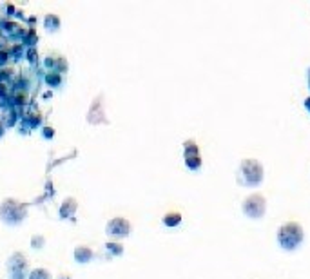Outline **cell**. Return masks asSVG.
Masks as SVG:
<instances>
[{"instance_id":"cell-1","label":"cell","mask_w":310,"mask_h":279,"mask_svg":"<svg viewBox=\"0 0 310 279\" xmlns=\"http://www.w3.org/2000/svg\"><path fill=\"white\" fill-rule=\"evenodd\" d=\"M27 214V203L18 201L15 198H5L0 203V219L5 225H20Z\"/></svg>"},{"instance_id":"cell-2","label":"cell","mask_w":310,"mask_h":279,"mask_svg":"<svg viewBox=\"0 0 310 279\" xmlns=\"http://www.w3.org/2000/svg\"><path fill=\"white\" fill-rule=\"evenodd\" d=\"M303 238H305L303 227L300 223H296V221H289V223L281 225L278 229V243L281 245V249L285 250L298 249L303 243Z\"/></svg>"},{"instance_id":"cell-3","label":"cell","mask_w":310,"mask_h":279,"mask_svg":"<svg viewBox=\"0 0 310 279\" xmlns=\"http://www.w3.org/2000/svg\"><path fill=\"white\" fill-rule=\"evenodd\" d=\"M241 176L245 178V183L250 187H256L263 181V165L254 158H247L240 165Z\"/></svg>"},{"instance_id":"cell-4","label":"cell","mask_w":310,"mask_h":279,"mask_svg":"<svg viewBox=\"0 0 310 279\" xmlns=\"http://www.w3.org/2000/svg\"><path fill=\"white\" fill-rule=\"evenodd\" d=\"M5 269H7L9 279H27V276H29V263L22 252L11 254L7 263H5Z\"/></svg>"},{"instance_id":"cell-5","label":"cell","mask_w":310,"mask_h":279,"mask_svg":"<svg viewBox=\"0 0 310 279\" xmlns=\"http://www.w3.org/2000/svg\"><path fill=\"white\" fill-rule=\"evenodd\" d=\"M241 209H243L245 216H249V218L260 219V218H263V214H265V210H267V199L261 194H256L254 192V194L247 196V198L243 199Z\"/></svg>"},{"instance_id":"cell-6","label":"cell","mask_w":310,"mask_h":279,"mask_svg":"<svg viewBox=\"0 0 310 279\" xmlns=\"http://www.w3.org/2000/svg\"><path fill=\"white\" fill-rule=\"evenodd\" d=\"M87 124L89 125H109V120L105 118V107H104V95H98L93 104H91L89 111H87Z\"/></svg>"},{"instance_id":"cell-7","label":"cell","mask_w":310,"mask_h":279,"mask_svg":"<svg viewBox=\"0 0 310 279\" xmlns=\"http://www.w3.org/2000/svg\"><path fill=\"white\" fill-rule=\"evenodd\" d=\"M105 234L111 239H124L131 234V223L125 218H113L105 225Z\"/></svg>"},{"instance_id":"cell-8","label":"cell","mask_w":310,"mask_h":279,"mask_svg":"<svg viewBox=\"0 0 310 279\" xmlns=\"http://www.w3.org/2000/svg\"><path fill=\"white\" fill-rule=\"evenodd\" d=\"M44 65L49 71H55V73H60V75L67 73V69H69L67 60H65L62 55H56V53H51V55L45 56V58H44Z\"/></svg>"},{"instance_id":"cell-9","label":"cell","mask_w":310,"mask_h":279,"mask_svg":"<svg viewBox=\"0 0 310 279\" xmlns=\"http://www.w3.org/2000/svg\"><path fill=\"white\" fill-rule=\"evenodd\" d=\"M76 209H78V201L75 198H65L58 209V216L60 219H71L76 214Z\"/></svg>"},{"instance_id":"cell-10","label":"cell","mask_w":310,"mask_h":279,"mask_svg":"<svg viewBox=\"0 0 310 279\" xmlns=\"http://www.w3.org/2000/svg\"><path fill=\"white\" fill-rule=\"evenodd\" d=\"M93 256H95L93 249L85 247V245H78V247L75 249V252H73V258H75V261H76V263H80V265L89 263L91 259H93Z\"/></svg>"},{"instance_id":"cell-11","label":"cell","mask_w":310,"mask_h":279,"mask_svg":"<svg viewBox=\"0 0 310 279\" xmlns=\"http://www.w3.org/2000/svg\"><path fill=\"white\" fill-rule=\"evenodd\" d=\"M62 27V20L58 15H55V13H47V15L44 16V29L47 31V33H56V31H60Z\"/></svg>"},{"instance_id":"cell-12","label":"cell","mask_w":310,"mask_h":279,"mask_svg":"<svg viewBox=\"0 0 310 279\" xmlns=\"http://www.w3.org/2000/svg\"><path fill=\"white\" fill-rule=\"evenodd\" d=\"M44 82L49 87H53V89H56V87H60L62 84H64V76L60 75V73H55V71H49V73H45L44 76Z\"/></svg>"},{"instance_id":"cell-13","label":"cell","mask_w":310,"mask_h":279,"mask_svg":"<svg viewBox=\"0 0 310 279\" xmlns=\"http://www.w3.org/2000/svg\"><path fill=\"white\" fill-rule=\"evenodd\" d=\"M105 250H107L109 258H120L124 254V245L118 241H109V243H105Z\"/></svg>"},{"instance_id":"cell-14","label":"cell","mask_w":310,"mask_h":279,"mask_svg":"<svg viewBox=\"0 0 310 279\" xmlns=\"http://www.w3.org/2000/svg\"><path fill=\"white\" fill-rule=\"evenodd\" d=\"M161 221H163L165 227H178L181 223V214L180 212H167Z\"/></svg>"},{"instance_id":"cell-15","label":"cell","mask_w":310,"mask_h":279,"mask_svg":"<svg viewBox=\"0 0 310 279\" xmlns=\"http://www.w3.org/2000/svg\"><path fill=\"white\" fill-rule=\"evenodd\" d=\"M183 156H185V158L200 156V149H198V145H196L194 140H187L185 143H183Z\"/></svg>"},{"instance_id":"cell-16","label":"cell","mask_w":310,"mask_h":279,"mask_svg":"<svg viewBox=\"0 0 310 279\" xmlns=\"http://www.w3.org/2000/svg\"><path fill=\"white\" fill-rule=\"evenodd\" d=\"M27 279H53V276L47 269H33L27 276Z\"/></svg>"},{"instance_id":"cell-17","label":"cell","mask_w":310,"mask_h":279,"mask_svg":"<svg viewBox=\"0 0 310 279\" xmlns=\"http://www.w3.org/2000/svg\"><path fill=\"white\" fill-rule=\"evenodd\" d=\"M22 38H24V44L31 45V47H35V44L38 42V35H36L35 27H29V29H27L24 35H22Z\"/></svg>"},{"instance_id":"cell-18","label":"cell","mask_w":310,"mask_h":279,"mask_svg":"<svg viewBox=\"0 0 310 279\" xmlns=\"http://www.w3.org/2000/svg\"><path fill=\"white\" fill-rule=\"evenodd\" d=\"M185 165H187V169H190V170H200L201 169V158L200 156H190V158H185Z\"/></svg>"},{"instance_id":"cell-19","label":"cell","mask_w":310,"mask_h":279,"mask_svg":"<svg viewBox=\"0 0 310 279\" xmlns=\"http://www.w3.org/2000/svg\"><path fill=\"white\" fill-rule=\"evenodd\" d=\"M25 124L29 125V129L31 127L35 129V127H38V125L42 124V115L38 113V111H35V115H31L29 118H25Z\"/></svg>"},{"instance_id":"cell-20","label":"cell","mask_w":310,"mask_h":279,"mask_svg":"<svg viewBox=\"0 0 310 279\" xmlns=\"http://www.w3.org/2000/svg\"><path fill=\"white\" fill-rule=\"evenodd\" d=\"M29 102V96L25 95L24 91H16L15 95H13V105H24Z\"/></svg>"},{"instance_id":"cell-21","label":"cell","mask_w":310,"mask_h":279,"mask_svg":"<svg viewBox=\"0 0 310 279\" xmlns=\"http://www.w3.org/2000/svg\"><path fill=\"white\" fill-rule=\"evenodd\" d=\"M25 58H27V62L31 65L38 64V51H36V47H29V49L25 51Z\"/></svg>"},{"instance_id":"cell-22","label":"cell","mask_w":310,"mask_h":279,"mask_svg":"<svg viewBox=\"0 0 310 279\" xmlns=\"http://www.w3.org/2000/svg\"><path fill=\"white\" fill-rule=\"evenodd\" d=\"M0 13L4 16H13L16 13V7L9 2H5V4H0Z\"/></svg>"},{"instance_id":"cell-23","label":"cell","mask_w":310,"mask_h":279,"mask_svg":"<svg viewBox=\"0 0 310 279\" xmlns=\"http://www.w3.org/2000/svg\"><path fill=\"white\" fill-rule=\"evenodd\" d=\"M44 245H45V238H44V236L35 234L33 238H31V247H33L35 250H40Z\"/></svg>"},{"instance_id":"cell-24","label":"cell","mask_w":310,"mask_h":279,"mask_svg":"<svg viewBox=\"0 0 310 279\" xmlns=\"http://www.w3.org/2000/svg\"><path fill=\"white\" fill-rule=\"evenodd\" d=\"M40 135H42V138H45V140H53L55 138V127H51V125H44L42 131H40Z\"/></svg>"},{"instance_id":"cell-25","label":"cell","mask_w":310,"mask_h":279,"mask_svg":"<svg viewBox=\"0 0 310 279\" xmlns=\"http://www.w3.org/2000/svg\"><path fill=\"white\" fill-rule=\"evenodd\" d=\"M7 62H9V53L5 49H0V67H4Z\"/></svg>"},{"instance_id":"cell-26","label":"cell","mask_w":310,"mask_h":279,"mask_svg":"<svg viewBox=\"0 0 310 279\" xmlns=\"http://www.w3.org/2000/svg\"><path fill=\"white\" fill-rule=\"evenodd\" d=\"M11 55L15 56V60L18 58V56L22 55V45L20 44H16V45H13V47H11Z\"/></svg>"},{"instance_id":"cell-27","label":"cell","mask_w":310,"mask_h":279,"mask_svg":"<svg viewBox=\"0 0 310 279\" xmlns=\"http://www.w3.org/2000/svg\"><path fill=\"white\" fill-rule=\"evenodd\" d=\"M5 95H7V85L5 82H0V98H4Z\"/></svg>"},{"instance_id":"cell-28","label":"cell","mask_w":310,"mask_h":279,"mask_svg":"<svg viewBox=\"0 0 310 279\" xmlns=\"http://www.w3.org/2000/svg\"><path fill=\"white\" fill-rule=\"evenodd\" d=\"M305 105H307V109L310 111V98H307V100H305Z\"/></svg>"},{"instance_id":"cell-29","label":"cell","mask_w":310,"mask_h":279,"mask_svg":"<svg viewBox=\"0 0 310 279\" xmlns=\"http://www.w3.org/2000/svg\"><path fill=\"white\" fill-rule=\"evenodd\" d=\"M64 279H69V278H64Z\"/></svg>"}]
</instances>
